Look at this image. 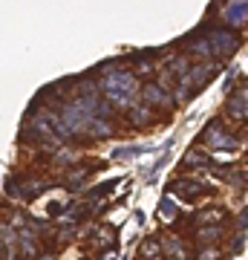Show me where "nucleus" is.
Wrapping results in <instances>:
<instances>
[{"mask_svg":"<svg viewBox=\"0 0 248 260\" xmlns=\"http://www.w3.org/2000/svg\"><path fill=\"white\" fill-rule=\"evenodd\" d=\"M104 78H101V93L107 95V102L116 104L119 110H130V104H136L138 99V78L130 70H121V67L110 64L101 70Z\"/></svg>","mask_w":248,"mask_h":260,"instance_id":"obj_1","label":"nucleus"},{"mask_svg":"<svg viewBox=\"0 0 248 260\" xmlns=\"http://www.w3.org/2000/svg\"><path fill=\"white\" fill-rule=\"evenodd\" d=\"M202 145H208V150H228V153H239L242 150V139L239 133L231 127L225 119H214L205 124L202 136H199Z\"/></svg>","mask_w":248,"mask_h":260,"instance_id":"obj_2","label":"nucleus"},{"mask_svg":"<svg viewBox=\"0 0 248 260\" xmlns=\"http://www.w3.org/2000/svg\"><path fill=\"white\" fill-rule=\"evenodd\" d=\"M170 194H176L179 200H188V203H199V200H208L211 194H217V185L205 179V174L199 177H179L170 182Z\"/></svg>","mask_w":248,"mask_h":260,"instance_id":"obj_3","label":"nucleus"},{"mask_svg":"<svg viewBox=\"0 0 248 260\" xmlns=\"http://www.w3.org/2000/svg\"><path fill=\"white\" fill-rule=\"evenodd\" d=\"M159 240H162V254L165 257H170V260H191L193 257L188 234L165 232V234H159Z\"/></svg>","mask_w":248,"mask_h":260,"instance_id":"obj_4","label":"nucleus"},{"mask_svg":"<svg viewBox=\"0 0 248 260\" xmlns=\"http://www.w3.org/2000/svg\"><path fill=\"white\" fill-rule=\"evenodd\" d=\"M225 119L237 121V124L248 121V84L237 87V90L228 95V102H225Z\"/></svg>","mask_w":248,"mask_h":260,"instance_id":"obj_5","label":"nucleus"},{"mask_svg":"<svg viewBox=\"0 0 248 260\" xmlns=\"http://www.w3.org/2000/svg\"><path fill=\"white\" fill-rule=\"evenodd\" d=\"M225 232H228V223H211V225H196L191 234V240L196 246H220L225 240Z\"/></svg>","mask_w":248,"mask_h":260,"instance_id":"obj_6","label":"nucleus"},{"mask_svg":"<svg viewBox=\"0 0 248 260\" xmlns=\"http://www.w3.org/2000/svg\"><path fill=\"white\" fill-rule=\"evenodd\" d=\"M41 237H38L32 229H20L18 232V254H20V260H38L44 251H41Z\"/></svg>","mask_w":248,"mask_h":260,"instance_id":"obj_7","label":"nucleus"},{"mask_svg":"<svg viewBox=\"0 0 248 260\" xmlns=\"http://www.w3.org/2000/svg\"><path fill=\"white\" fill-rule=\"evenodd\" d=\"M92 171H95V165H81V168H75V171L69 168V171L64 174V179H61L58 185H64L66 191H81V188L87 185V179H90Z\"/></svg>","mask_w":248,"mask_h":260,"instance_id":"obj_8","label":"nucleus"},{"mask_svg":"<svg viewBox=\"0 0 248 260\" xmlns=\"http://www.w3.org/2000/svg\"><path fill=\"white\" fill-rule=\"evenodd\" d=\"M127 113V121L130 124H136V127H145V124H150L153 121V107L145 102H136V104H130V110Z\"/></svg>","mask_w":248,"mask_h":260,"instance_id":"obj_9","label":"nucleus"},{"mask_svg":"<svg viewBox=\"0 0 248 260\" xmlns=\"http://www.w3.org/2000/svg\"><path fill=\"white\" fill-rule=\"evenodd\" d=\"M182 168H191V171H208V168H211V153H208V150H199V148L188 150V156L182 159Z\"/></svg>","mask_w":248,"mask_h":260,"instance_id":"obj_10","label":"nucleus"},{"mask_svg":"<svg viewBox=\"0 0 248 260\" xmlns=\"http://www.w3.org/2000/svg\"><path fill=\"white\" fill-rule=\"evenodd\" d=\"M156 257H162V240L159 237H147L138 246V260H156Z\"/></svg>","mask_w":248,"mask_h":260,"instance_id":"obj_11","label":"nucleus"},{"mask_svg":"<svg viewBox=\"0 0 248 260\" xmlns=\"http://www.w3.org/2000/svg\"><path fill=\"white\" fill-rule=\"evenodd\" d=\"M49 162L55 168H66V165H78L81 162V153H75V150H52V156Z\"/></svg>","mask_w":248,"mask_h":260,"instance_id":"obj_12","label":"nucleus"},{"mask_svg":"<svg viewBox=\"0 0 248 260\" xmlns=\"http://www.w3.org/2000/svg\"><path fill=\"white\" fill-rule=\"evenodd\" d=\"M191 260H225V251L220 246H196Z\"/></svg>","mask_w":248,"mask_h":260,"instance_id":"obj_13","label":"nucleus"},{"mask_svg":"<svg viewBox=\"0 0 248 260\" xmlns=\"http://www.w3.org/2000/svg\"><path fill=\"white\" fill-rule=\"evenodd\" d=\"M159 217H162L165 223H170V220H176V217H179V208L173 205V200H165V203L159 205Z\"/></svg>","mask_w":248,"mask_h":260,"instance_id":"obj_14","label":"nucleus"},{"mask_svg":"<svg viewBox=\"0 0 248 260\" xmlns=\"http://www.w3.org/2000/svg\"><path fill=\"white\" fill-rule=\"evenodd\" d=\"M234 225H237V232H248V208H242V211L234 217Z\"/></svg>","mask_w":248,"mask_h":260,"instance_id":"obj_15","label":"nucleus"},{"mask_svg":"<svg viewBox=\"0 0 248 260\" xmlns=\"http://www.w3.org/2000/svg\"><path fill=\"white\" fill-rule=\"evenodd\" d=\"M64 211H66V205H64V203H52L49 208H46V214H49V217H61Z\"/></svg>","mask_w":248,"mask_h":260,"instance_id":"obj_16","label":"nucleus"},{"mask_svg":"<svg viewBox=\"0 0 248 260\" xmlns=\"http://www.w3.org/2000/svg\"><path fill=\"white\" fill-rule=\"evenodd\" d=\"M38 260H58V257H55V254H41Z\"/></svg>","mask_w":248,"mask_h":260,"instance_id":"obj_17","label":"nucleus"},{"mask_svg":"<svg viewBox=\"0 0 248 260\" xmlns=\"http://www.w3.org/2000/svg\"><path fill=\"white\" fill-rule=\"evenodd\" d=\"M156 260H170V257H165V254H162V257H156Z\"/></svg>","mask_w":248,"mask_h":260,"instance_id":"obj_18","label":"nucleus"}]
</instances>
